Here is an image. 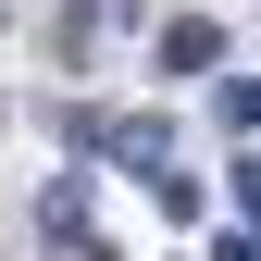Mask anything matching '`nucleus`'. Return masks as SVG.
<instances>
[{"label":"nucleus","mask_w":261,"mask_h":261,"mask_svg":"<svg viewBox=\"0 0 261 261\" xmlns=\"http://www.w3.org/2000/svg\"><path fill=\"white\" fill-rule=\"evenodd\" d=\"M124 25H137V0H62V25H50V38H62V62H100Z\"/></svg>","instance_id":"f257e3e1"},{"label":"nucleus","mask_w":261,"mask_h":261,"mask_svg":"<svg viewBox=\"0 0 261 261\" xmlns=\"http://www.w3.org/2000/svg\"><path fill=\"white\" fill-rule=\"evenodd\" d=\"M100 162H124V174H162V162H174V124H162V112H112V124H100Z\"/></svg>","instance_id":"f03ea898"},{"label":"nucleus","mask_w":261,"mask_h":261,"mask_svg":"<svg viewBox=\"0 0 261 261\" xmlns=\"http://www.w3.org/2000/svg\"><path fill=\"white\" fill-rule=\"evenodd\" d=\"M237 199H249V212H261V149H249V162H237Z\"/></svg>","instance_id":"423d86ee"},{"label":"nucleus","mask_w":261,"mask_h":261,"mask_svg":"<svg viewBox=\"0 0 261 261\" xmlns=\"http://www.w3.org/2000/svg\"><path fill=\"white\" fill-rule=\"evenodd\" d=\"M38 224H50V249H87V187H50Z\"/></svg>","instance_id":"20e7f679"},{"label":"nucleus","mask_w":261,"mask_h":261,"mask_svg":"<svg viewBox=\"0 0 261 261\" xmlns=\"http://www.w3.org/2000/svg\"><path fill=\"white\" fill-rule=\"evenodd\" d=\"M224 124H237V137H261V87H224Z\"/></svg>","instance_id":"39448f33"},{"label":"nucleus","mask_w":261,"mask_h":261,"mask_svg":"<svg viewBox=\"0 0 261 261\" xmlns=\"http://www.w3.org/2000/svg\"><path fill=\"white\" fill-rule=\"evenodd\" d=\"M212 62H224V25L212 13H174V25H162V75H212Z\"/></svg>","instance_id":"7ed1b4c3"}]
</instances>
